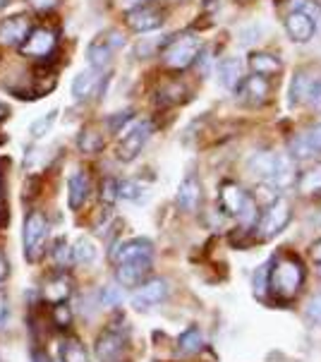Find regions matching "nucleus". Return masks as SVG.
Listing matches in <instances>:
<instances>
[{"label": "nucleus", "mask_w": 321, "mask_h": 362, "mask_svg": "<svg viewBox=\"0 0 321 362\" xmlns=\"http://www.w3.org/2000/svg\"><path fill=\"white\" fill-rule=\"evenodd\" d=\"M307 281V269L300 257L281 255L274 259V267L267 269V288L276 300H290L302 291Z\"/></svg>", "instance_id": "f257e3e1"}, {"label": "nucleus", "mask_w": 321, "mask_h": 362, "mask_svg": "<svg viewBox=\"0 0 321 362\" xmlns=\"http://www.w3.org/2000/svg\"><path fill=\"white\" fill-rule=\"evenodd\" d=\"M247 173L259 182H271L276 187H286L295 180L293 158L276 151H255L247 158Z\"/></svg>", "instance_id": "f03ea898"}, {"label": "nucleus", "mask_w": 321, "mask_h": 362, "mask_svg": "<svg viewBox=\"0 0 321 362\" xmlns=\"http://www.w3.org/2000/svg\"><path fill=\"white\" fill-rule=\"evenodd\" d=\"M199 51H202V39H199V36L177 34V36H173L168 44H165L160 58H163L165 67H170V70H185V67H189L194 63Z\"/></svg>", "instance_id": "7ed1b4c3"}, {"label": "nucleus", "mask_w": 321, "mask_h": 362, "mask_svg": "<svg viewBox=\"0 0 321 362\" xmlns=\"http://www.w3.org/2000/svg\"><path fill=\"white\" fill-rule=\"evenodd\" d=\"M48 238V221L41 211H29L24 218L22 243H24V257L29 264H36L43 257V247H46Z\"/></svg>", "instance_id": "20e7f679"}, {"label": "nucleus", "mask_w": 321, "mask_h": 362, "mask_svg": "<svg viewBox=\"0 0 321 362\" xmlns=\"http://www.w3.org/2000/svg\"><path fill=\"white\" fill-rule=\"evenodd\" d=\"M221 209L230 216L243 218L245 223H257V204L255 199H250V194L235 182H223L221 185Z\"/></svg>", "instance_id": "39448f33"}, {"label": "nucleus", "mask_w": 321, "mask_h": 362, "mask_svg": "<svg viewBox=\"0 0 321 362\" xmlns=\"http://www.w3.org/2000/svg\"><path fill=\"white\" fill-rule=\"evenodd\" d=\"M290 216H293V211H290L288 199L279 197V199L271 202V204H267V209L262 211V216L257 218L255 230L259 233V238L269 240V238H276L283 228H286L290 223Z\"/></svg>", "instance_id": "423d86ee"}, {"label": "nucleus", "mask_w": 321, "mask_h": 362, "mask_svg": "<svg viewBox=\"0 0 321 362\" xmlns=\"http://www.w3.org/2000/svg\"><path fill=\"white\" fill-rule=\"evenodd\" d=\"M122 46H125V39H122V34L115 32V29H110V32L96 36V39L89 44V48H86V60H89V67H94V70L101 72L103 67L110 65L113 53L118 51V48H122Z\"/></svg>", "instance_id": "0eeeda50"}, {"label": "nucleus", "mask_w": 321, "mask_h": 362, "mask_svg": "<svg viewBox=\"0 0 321 362\" xmlns=\"http://www.w3.org/2000/svg\"><path fill=\"white\" fill-rule=\"evenodd\" d=\"M153 132V125L149 120H141V122H134L129 130H125L120 134V142H118V158L120 161H134L141 149H144V144L149 142Z\"/></svg>", "instance_id": "6e6552de"}, {"label": "nucleus", "mask_w": 321, "mask_h": 362, "mask_svg": "<svg viewBox=\"0 0 321 362\" xmlns=\"http://www.w3.org/2000/svg\"><path fill=\"white\" fill-rule=\"evenodd\" d=\"M170 296V286L165 279H146L144 284L137 286V291L132 293V298H129V303H132L134 310L144 312V310H151L156 308V305L165 303Z\"/></svg>", "instance_id": "1a4fd4ad"}, {"label": "nucleus", "mask_w": 321, "mask_h": 362, "mask_svg": "<svg viewBox=\"0 0 321 362\" xmlns=\"http://www.w3.org/2000/svg\"><path fill=\"white\" fill-rule=\"evenodd\" d=\"M125 22H127V27L132 29V32L146 34V32H153V29H158L160 24L165 22V12L160 10L158 5L141 3V5H134V8L127 10Z\"/></svg>", "instance_id": "9d476101"}, {"label": "nucleus", "mask_w": 321, "mask_h": 362, "mask_svg": "<svg viewBox=\"0 0 321 362\" xmlns=\"http://www.w3.org/2000/svg\"><path fill=\"white\" fill-rule=\"evenodd\" d=\"M55 44H58L55 32H51V29H46V27H39L29 32L24 44L20 46V51L22 55H27V58H46V55L53 53Z\"/></svg>", "instance_id": "9b49d317"}, {"label": "nucleus", "mask_w": 321, "mask_h": 362, "mask_svg": "<svg viewBox=\"0 0 321 362\" xmlns=\"http://www.w3.org/2000/svg\"><path fill=\"white\" fill-rule=\"evenodd\" d=\"M32 29V20L27 15H15L8 17V20H0V46H22Z\"/></svg>", "instance_id": "f8f14e48"}, {"label": "nucleus", "mask_w": 321, "mask_h": 362, "mask_svg": "<svg viewBox=\"0 0 321 362\" xmlns=\"http://www.w3.org/2000/svg\"><path fill=\"white\" fill-rule=\"evenodd\" d=\"M125 329L115 327V324H108V329H103V334L96 339V355L101 362H108L113 358H120L122 348H125Z\"/></svg>", "instance_id": "ddd939ff"}, {"label": "nucleus", "mask_w": 321, "mask_h": 362, "mask_svg": "<svg viewBox=\"0 0 321 362\" xmlns=\"http://www.w3.org/2000/svg\"><path fill=\"white\" fill-rule=\"evenodd\" d=\"M151 274V259H132L115 264V281L122 288H137Z\"/></svg>", "instance_id": "4468645a"}, {"label": "nucleus", "mask_w": 321, "mask_h": 362, "mask_svg": "<svg viewBox=\"0 0 321 362\" xmlns=\"http://www.w3.org/2000/svg\"><path fill=\"white\" fill-rule=\"evenodd\" d=\"M286 32L290 39L298 41V44H307V41H312L314 34H317V22H314L310 15H305V12L293 10L286 17Z\"/></svg>", "instance_id": "2eb2a0df"}, {"label": "nucleus", "mask_w": 321, "mask_h": 362, "mask_svg": "<svg viewBox=\"0 0 321 362\" xmlns=\"http://www.w3.org/2000/svg\"><path fill=\"white\" fill-rule=\"evenodd\" d=\"M151 257H153V245L146 238H132V240L122 243L118 250L110 252V259L115 264L132 262V259H151Z\"/></svg>", "instance_id": "dca6fc26"}, {"label": "nucleus", "mask_w": 321, "mask_h": 362, "mask_svg": "<svg viewBox=\"0 0 321 362\" xmlns=\"http://www.w3.org/2000/svg\"><path fill=\"white\" fill-rule=\"evenodd\" d=\"M91 192V180L86 170H75L67 180V202H70V209L77 211V209L84 206L86 197Z\"/></svg>", "instance_id": "f3484780"}, {"label": "nucleus", "mask_w": 321, "mask_h": 362, "mask_svg": "<svg viewBox=\"0 0 321 362\" xmlns=\"http://www.w3.org/2000/svg\"><path fill=\"white\" fill-rule=\"evenodd\" d=\"M240 89V96L243 101H247L250 106H262L269 96V79L267 77H259V75H252V77H243V82L238 84Z\"/></svg>", "instance_id": "a211bd4d"}, {"label": "nucleus", "mask_w": 321, "mask_h": 362, "mask_svg": "<svg viewBox=\"0 0 321 362\" xmlns=\"http://www.w3.org/2000/svg\"><path fill=\"white\" fill-rule=\"evenodd\" d=\"M202 202V185L194 175H187L177 187V206L182 209L185 214H194L197 206Z\"/></svg>", "instance_id": "6ab92c4d"}, {"label": "nucleus", "mask_w": 321, "mask_h": 362, "mask_svg": "<svg viewBox=\"0 0 321 362\" xmlns=\"http://www.w3.org/2000/svg\"><path fill=\"white\" fill-rule=\"evenodd\" d=\"M70 296H72V281H70V276H65V274L53 276V279L46 281V286H43V300L51 305L65 303Z\"/></svg>", "instance_id": "aec40b11"}, {"label": "nucleus", "mask_w": 321, "mask_h": 362, "mask_svg": "<svg viewBox=\"0 0 321 362\" xmlns=\"http://www.w3.org/2000/svg\"><path fill=\"white\" fill-rule=\"evenodd\" d=\"M314 72L302 67V70L295 72L293 82H290V103L293 106H300V103H307V96H310V89L314 84Z\"/></svg>", "instance_id": "412c9836"}, {"label": "nucleus", "mask_w": 321, "mask_h": 362, "mask_svg": "<svg viewBox=\"0 0 321 362\" xmlns=\"http://www.w3.org/2000/svg\"><path fill=\"white\" fill-rule=\"evenodd\" d=\"M98 84V70L86 67V70L77 72V77L72 79V99L75 101H86L96 91Z\"/></svg>", "instance_id": "4be33fe9"}, {"label": "nucleus", "mask_w": 321, "mask_h": 362, "mask_svg": "<svg viewBox=\"0 0 321 362\" xmlns=\"http://www.w3.org/2000/svg\"><path fill=\"white\" fill-rule=\"evenodd\" d=\"M250 70L259 77H276L283 70L281 60L271 53H252L250 55Z\"/></svg>", "instance_id": "5701e85b"}, {"label": "nucleus", "mask_w": 321, "mask_h": 362, "mask_svg": "<svg viewBox=\"0 0 321 362\" xmlns=\"http://www.w3.org/2000/svg\"><path fill=\"white\" fill-rule=\"evenodd\" d=\"M218 77H221V84L228 89H238V84L243 82V63L235 55H228V58L221 60L218 65Z\"/></svg>", "instance_id": "b1692460"}, {"label": "nucleus", "mask_w": 321, "mask_h": 362, "mask_svg": "<svg viewBox=\"0 0 321 362\" xmlns=\"http://www.w3.org/2000/svg\"><path fill=\"white\" fill-rule=\"evenodd\" d=\"M298 189L305 197H321V165H314L298 177Z\"/></svg>", "instance_id": "393cba45"}, {"label": "nucleus", "mask_w": 321, "mask_h": 362, "mask_svg": "<svg viewBox=\"0 0 321 362\" xmlns=\"http://www.w3.org/2000/svg\"><path fill=\"white\" fill-rule=\"evenodd\" d=\"M204 346V339H202V331L199 327H189L185 329L180 334V339H177V351L182 355H194L199 353Z\"/></svg>", "instance_id": "a878e982"}, {"label": "nucleus", "mask_w": 321, "mask_h": 362, "mask_svg": "<svg viewBox=\"0 0 321 362\" xmlns=\"http://www.w3.org/2000/svg\"><path fill=\"white\" fill-rule=\"evenodd\" d=\"M60 362H89V353L79 339H67L60 346Z\"/></svg>", "instance_id": "bb28decb"}, {"label": "nucleus", "mask_w": 321, "mask_h": 362, "mask_svg": "<svg viewBox=\"0 0 321 362\" xmlns=\"http://www.w3.org/2000/svg\"><path fill=\"white\" fill-rule=\"evenodd\" d=\"M77 146L82 154H98V151L103 149V137L94 130V127H84L77 139Z\"/></svg>", "instance_id": "cd10ccee"}, {"label": "nucleus", "mask_w": 321, "mask_h": 362, "mask_svg": "<svg viewBox=\"0 0 321 362\" xmlns=\"http://www.w3.org/2000/svg\"><path fill=\"white\" fill-rule=\"evenodd\" d=\"M94 259H96V245L89 238H77V243L72 245V262L91 264Z\"/></svg>", "instance_id": "c85d7f7f"}, {"label": "nucleus", "mask_w": 321, "mask_h": 362, "mask_svg": "<svg viewBox=\"0 0 321 362\" xmlns=\"http://www.w3.org/2000/svg\"><path fill=\"white\" fill-rule=\"evenodd\" d=\"M55 120H58V110H48L46 115H41L39 120L32 122V127H29V134H32L34 139L46 137V134L51 132V127L55 125Z\"/></svg>", "instance_id": "c756f323"}, {"label": "nucleus", "mask_w": 321, "mask_h": 362, "mask_svg": "<svg viewBox=\"0 0 321 362\" xmlns=\"http://www.w3.org/2000/svg\"><path fill=\"white\" fill-rule=\"evenodd\" d=\"M51 257H53V262L58 264V269H65L67 264L72 262V250L67 247V243H65V240H58V243L53 245Z\"/></svg>", "instance_id": "7c9ffc66"}, {"label": "nucleus", "mask_w": 321, "mask_h": 362, "mask_svg": "<svg viewBox=\"0 0 321 362\" xmlns=\"http://www.w3.org/2000/svg\"><path fill=\"white\" fill-rule=\"evenodd\" d=\"M53 324L58 329H70L72 327V312L65 303L53 305Z\"/></svg>", "instance_id": "2f4dec72"}, {"label": "nucleus", "mask_w": 321, "mask_h": 362, "mask_svg": "<svg viewBox=\"0 0 321 362\" xmlns=\"http://www.w3.org/2000/svg\"><path fill=\"white\" fill-rule=\"evenodd\" d=\"M293 10H300L305 12V15H310L314 22H317V27L321 24V8L314 0H293Z\"/></svg>", "instance_id": "473e14b6"}, {"label": "nucleus", "mask_w": 321, "mask_h": 362, "mask_svg": "<svg viewBox=\"0 0 321 362\" xmlns=\"http://www.w3.org/2000/svg\"><path fill=\"white\" fill-rule=\"evenodd\" d=\"M302 137H305L307 146L312 149V154L319 156L321 154V122H319V125L310 127L307 132H302Z\"/></svg>", "instance_id": "72a5a7b5"}, {"label": "nucleus", "mask_w": 321, "mask_h": 362, "mask_svg": "<svg viewBox=\"0 0 321 362\" xmlns=\"http://www.w3.org/2000/svg\"><path fill=\"white\" fill-rule=\"evenodd\" d=\"M305 317L310 319L312 324L321 327V293L310 298V303H307V308H305Z\"/></svg>", "instance_id": "f704fd0d"}, {"label": "nucleus", "mask_w": 321, "mask_h": 362, "mask_svg": "<svg viewBox=\"0 0 321 362\" xmlns=\"http://www.w3.org/2000/svg\"><path fill=\"white\" fill-rule=\"evenodd\" d=\"M122 303V293L115 286H106L101 288V305L103 308H115V305Z\"/></svg>", "instance_id": "c9c22d12"}, {"label": "nucleus", "mask_w": 321, "mask_h": 362, "mask_svg": "<svg viewBox=\"0 0 321 362\" xmlns=\"http://www.w3.org/2000/svg\"><path fill=\"white\" fill-rule=\"evenodd\" d=\"M101 199L106 202V204H113L115 199H120L118 197V180H115V177H106V180H103V185H101Z\"/></svg>", "instance_id": "e433bc0d"}, {"label": "nucleus", "mask_w": 321, "mask_h": 362, "mask_svg": "<svg viewBox=\"0 0 321 362\" xmlns=\"http://www.w3.org/2000/svg\"><path fill=\"white\" fill-rule=\"evenodd\" d=\"M132 122V110H122V113H113L108 118V127L110 132H122V127Z\"/></svg>", "instance_id": "4c0bfd02"}, {"label": "nucleus", "mask_w": 321, "mask_h": 362, "mask_svg": "<svg viewBox=\"0 0 321 362\" xmlns=\"http://www.w3.org/2000/svg\"><path fill=\"white\" fill-rule=\"evenodd\" d=\"M139 192H141V187L137 182H132V180L118 182V197H122V199H137Z\"/></svg>", "instance_id": "58836bf2"}, {"label": "nucleus", "mask_w": 321, "mask_h": 362, "mask_svg": "<svg viewBox=\"0 0 321 362\" xmlns=\"http://www.w3.org/2000/svg\"><path fill=\"white\" fill-rule=\"evenodd\" d=\"M307 103L314 108H321V77L314 79L312 89H310V96H307Z\"/></svg>", "instance_id": "ea45409f"}, {"label": "nucleus", "mask_w": 321, "mask_h": 362, "mask_svg": "<svg viewBox=\"0 0 321 362\" xmlns=\"http://www.w3.org/2000/svg\"><path fill=\"white\" fill-rule=\"evenodd\" d=\"M197 63H199V70L204 72V75H209V70H211V63H214V58H211V51H199V58H197Z\"/></svg>", "instance_id": "a19ab883"}, {"label": "nucleus", "mask_w": 321, "mask_h": 362, "mask_svg": "<svg viewBox=\"0 0 321 362\" xmlns=\"http://www.w3.org/2000/svg\"><path fill=\"white\" fill-rule=\"evenodd\" d=\"M36 10H53L58 5V0H29Z\"/></svg>", "instance_id": "79ce46f5"}, {"label": "nucleus", "mask_w": 321, "mask_h": 362, "mask_svg": "<svg viewBox=\"0 0 321 362\" xmlns=\"http://www.w3.org/2000/svg\"><path fill=\"white\" fill-rule=\"evenodd\" d=\"M5 319H8V303H5V296L0 293V329L5 327Z\"/></svg>", "instance_id": "37998d69"}, {"label": "nucleus", "mask_w": 321, "mask_h": 362, "mask_svg": "<svg viewBox=\"0 0 321 362\" xmlns=\"http://www.w3.org/2000/svg\"><path fill=\"white\" fill-rule=\"evenodd\" d=\"M310 252H312V259L317 262V264H321V240H317V243L312 245Z\"/></svg>", "instance_id": "c03bdc74"}, {"label": "nucleus", "mask_w": 321, "mask_h": 362, "mask_svg": "<svg viewBox=\"0 0 321 362\" xmlns=\"http://www.w3.org/2000/svg\"><path fill=\"white\" fill-rule=\"evenodd\" d=\"M141 3H149V0H120V5H125V8H134V5Z\"/></svg>", "instance_id": "a18cd8bd"}, {"label": "nucleus", "mask_w": 321, "mask_h": 362, "mask_svg": "<svg viewBox=\"0 0 321 362\" xmlns=\"http://www.w3.org/2000/svg\"><path fill=\"white\" fill-rule=\"evenodd\" d=\"M5 274H8V264H5V257L0 255V281L5 279Z\"/></svg>", "instance_id": "49530a36"}, {"label": "nucleus", "mask_w": 321, "mask_h": 362, "mask_svg": "<svg viewBox=\"0 0 321 362\" xmlns=\"http://www.w3.org/2000/svg\"><path fill=\"white\" fill-rule=\"evenodd\" d=\"M8 118V108H5V103H0V120Z\"/></svg>", "instance_id": "de8ad7c7"}, {"label": "nucleus", "mask_w": 321, "mask_h": 362, "mask_svg": "<svg viewBox=\"0 0 321 362\" xmlns=\"http://www.w3.org/2000/svg\"><path fill=\"white\" fill-rule=\"evenodd\" d=\"M108 362H129V360H120V358H113V360H108Z\"/></svg>", "instance_id": "09e8293b"}, {"label": "nucleus", "mask_w": 321, "mask_h": 362, "mask_svg": "<svg viewBox=\"0 0 321 362\" xmlns=\"http://www.w3.org/2000/svg\"><path fill=\"white\" fill-rule=\"evenodd\" d=\"M5 3H8V0H0V8H3V5H5Z\"/></svg>", "instance_id": "8fccbe9b"}]
</instances>
